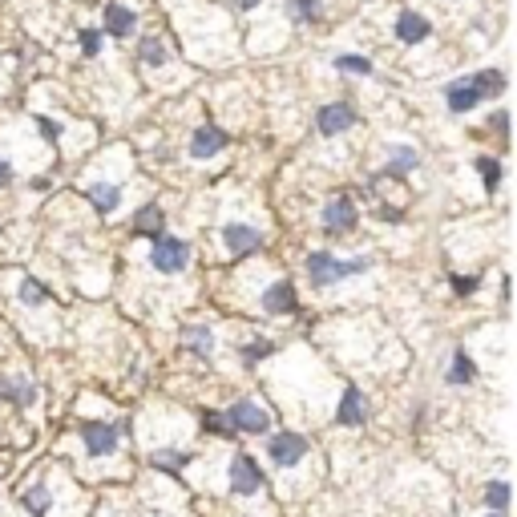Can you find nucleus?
I'll return each instance as SVG.
<instances>
[{
  "instance_id": "5",
  "label": "nucleus",
  "mask_w": 517,
  "mask_h": 517,
  "mask_svg": "<svg viewBox=\"0 0 517 517\" xmlns=\"http://www.w3.org/2000/svg\"><path fill=\"white\" fill-rule=\"evenodd\" d=\"M231 150V130L219 122H198L186 134V162L190 166H211L215 158H223Z\"/></svg>"
},
{
  "instance_id": "18",
  "label": "nucleus",
  "mask_w": 517,
  "mask_h": 517,
  "mask_svg": "<svg viewBox=\"0 0 517 517\" xmlns=\"http://www.w3.org/2000/svg\"><path fill=\"white\" fill-rule=\"evenodd\" d=\"M364 421H368V396H364V388L344 384L340 404H336V425H344V429H360Z\"/></svg>"
},
{
  "instance_id": "2",
  "label": "nucleus",
  "mask_w": 517,
  "mask_h": 517,
  "mask_svg": "<svg viewBox=\"0 0 517 517\" xmlns=\"http://www.w3.org/2000/svg\"><path fill=\"white\" fill-rule=\"evenodd\" d=\"M372 267H376V259H372V255L307 251V259H303L307 283H312L320 295H324V291H332V287H340V283H348V279H356V275H364V271H372Z\"/></svg>"
},
{
  "instance_id": "15",
  "label": "nucleus",
  "mask_w": 517,
  "mask_h": 517,
  "mask_svg": "<svg viewBox=\"0 0 517 517\" xmlns=\"http://www.w3.org/2000/svg\"><path fill=\"white\" fill-rule=\"evenodd\" d=\"M307 457H312V445H307V437L303 433H275L271 441H267V461L275 465V469H299Z\"/></svg>"
},
{
  "instance_id": "23",
  "label": "nucleus",
  "mask_w": 517,
  "mask_h": 517,
  "mask_svg": "<svg viewBox=\"0 0 517 517\" xmlns=\"http://www.w3.org/2000/svg\"><path fill=\"white\" fill-rule=\"evenodd\" d=\"M469 81H473V89L481 93V101H497V97L505 93V85H509L505 69H497V65H485V69L469 73Z\"/></svg>"
},
{
  "instance_id": "7",
  "label": "nucleus",
  "mask_w": 517,
  "mask_h": 517,
  "mask_svg": "<svg viewBox=\"0 0 517 517\" xmlns=\"http://www.w3.org/2000/svg\"><path fill=\"white\" fill-rule=\"evenodd\" d=\"M360 227V206L348 190H336L332 198H324L320 206V231L328 239H340V235H352Z\"/></svg>"
},
{
  "instance_id": "12",
  "label": "nucleus",
  "mask_w": 517,
  "mask_h": 517,
  "mask_svg": "<svg viewBox=\"0 0 517 517\" xmlns=\"http://www.w3.org/2000/svg\"><path fill=\"white\" fill-rule=\"evenodd\" d=\"M433 33H437V29H433V17L421 13V9H400V13L392 17V37H396V45H404V49L429 45Z\"/></svg>"
},
{
  "instance_id": "28",
  "label": "nucleus",
  "mask_w": 517,
  "mask_h": 517,
  "mask_svg": "<svg viewBox=\"0 0 517 517\" xmlns=\"http://www.w3.org/2000/svg\"><path fill=\"white\" fill-rule=\"evenodd\" d=\"M17 299L25 303V307H49V287L41 283V279H33V275H21L17 279Z\"/></svg>"
},
{
  "instance_id": "1",
  "label": "nucleus",
  "mask_w": 517,
  "mask_h": 517,
  "mask_svg": "<svg viewBox=\"0 0 517 517\" xmlns=\"http://www.w3.org/2000/svg\"><path fill=\"white\" fill-rule=\"evenodd\" d=\"M134 65H138V73L154 89H178V85L190 81V73L182 69V57L174 49V41L162 29H142L134 37Z\"/></svg>"
},
{
  "instance_id": "19",
  "label": "nucleus",
  "mask_w": 517,
  "mask_h": 517,
  "mask_svg": "<svg viewBox=\"0 0 517 517\" xmlns=\"http://www.w3.org/2000/svg\"><path fill=\"white\" fill-rule=\"evenodd\" d=\"M283 21L291 29H316L324 21V0H283Z\"/></svg>"
},
{
  "instance_id": "40",
  "label": "nucleus",
  "mask_w": 517,
  "mask_h": 517,
  "mask_svg": "<svg viewBox=\"0 0 517 517\" xmlns=\"http://www.w3.org/2000/svg\"><path fill=\"white\" fill-rule=\"evenodd\" d=\"M449 5H453V0H449Z\"/></svg>"
},
{
  "instance_id": "6",
  "label": "nucleus",
  "mask_w": 517,
  "mask_h": 517,
  "mask_svg": "<svg viewBox=\"0 0 517 517\" xmlns=\"http://www.w3.org/2000/svg\"><path fill=\"white\" fill-rule=\"evenodd\" d=\"M312 126H316V134H320L324 142L344 138V134H352V130L360 126V106H356L352 97H332V101H324V106L316 110Z\"/></svg>"
},
{
  "instance_id": "10",
  "label": "nucleus",
  "mask_w": 517,
  "mask_h": 517,
  "mask_svg": "<svg viewBox=\"0 0 517 517\" xmlns=\"http://www.w3.org/2000/svg\"><path fill=\"white\" fill-rule=\"evenodd\" d=\"M101 33H106V41H134L142 33V13L138 5H130V0H106L101 5Z\"/></svg>"
},
{
  "instance_id": "11",
  "label": "nucleus",
  "mask_w": 517,
  "mask_h": 517,
  "mask_svg": "<svg viewBox=\"0 0 517 517\" xmlns=\"http://www.w3.org/2000/svg\"><path fill=\"white\" fill-rule=\"evenodd\" d=\"M223 417H227V425H231L235 433H247V437H263V433H271V412H267V404H259L255 396H239V400H231Z\"/></svg>"
},
{
  "instance_id": "34",
  "label": "nucleus",
  "mask_w": 517,
  "mask_h": 517,
  "mask_svg": "<svg viewBox=\"0 0 517 517\" xmlns=\"http://www.w3.org/2000/svg\"><path fill=\"white\" fill-rule=\"evenodd\" d=\"M485 505L497 509V513H505V505H509V485H505V481H489V485H485Z\"/></svg>"
},
{
  "instance_id": "27",
  "label": "nucleus",
  "mask_w": 517,
  "mask_h": 517,
  "mask_svg": "<svg viewBox=\"0 0 517 517\" xmlns=\"http://www.w3.org/2000/svg\"><path fill=\"white\" fill-rule=\"evenodd\" d=\"M73 37H77V49H81L85 61H97L101 53H106V33H101L97 25H81Z\"/></svg>"
},
{
  "instance_id": "33",
  "label": "nucleus",
  "mask_w": 517,
  "mask_h": 517,
  "mask_svg": "<svg viewBox=\"0 0 517 517\" xmlns=\"http://www.w3.org/2000/svg\"><path fill=\"white\" fill-rule=\"evenodd\" d=\"M267 9V0H223V13L227 17H255Z\"/></svg>"
},
{
  "instance_id": "37",
  "label": "nucleus",
  "mask_w": 517,
  "mask_h": 517,
  "mask_svg": "<svg viewBox=\"0 0 517 517\" xmlns=\"http://www.w3.org/2000/svg\"><path fill=\"white\" fill-rule=\"evenodd\" d=\"M17 182V166L5 158V154H0V190H9Z\"/></svg>"
},
{
  "instance_id": "26",
  "label": "nucleus",
  "mask_w": 517,
  "mask_h": 517,
  "mask_svg": "<svg viewBox=\"0 0 517 517\" xmlns=\"http://www.w3.org/2000/svg\"><path fill=\"white\" fill-rule=\"evenodd\" d=\"M275 352H279V344H275L271 336H251V340L239 348V360H243V368H259V364H267Z\"/></svg>"
},
{
  "instance_id": "36",
  "label": "nucleus",
  "mask_w": 517,
  "mask_h": 517,
  "mask_svg": "<svg viewBox=\"0 0 517 517\" xmlns=\"http://www.w3.org/2000/svg\"><path fill=\"white\" fill-rule=\"evenodd\" d=\"M376 215H380L384 223H404V206H392V202H380V206H376Z\"/></svg>"
},
{
  "instance_id": "4",
  "label": "nucleus",
  "mask_w": 517,
  "mask_h": 517,
  "mask_svg": "<svg viewBox=\"0 0 517 517\" xmlns=\"http://www.w3.org/2000/svg\"><path fill=\"white\" fill-rule=\"evenodd\" d=\"M146 259H150V271H154V275L170 279V275L190 271L194 247H190V239H182V235H174V231H162V235L150 239V255H146Z\"/></svg>"
},
{
  "instance_id": "21",
  "label": "nucleus",
  "mask_w": 517,
  "mask_h": 517,
  "mask_svg": "<svg viewBox=\"0 0 517 517\" xmlns=\"http://www.w3.org/2000/svg\"><path fill=\"white\" fill-rule=\"evenodd\" d=\"M332 69L340 77H356V81H372L376 77V61L368 53H336L332 57Z\"/></svg>"
},
{
  "instance_id": "13",
  "label": "nucleus",
  "mask_w": 517,
  "mask_h": 517,
  "mask_svg": "<svg viewBox=\"0 0 517 517\" xmlns=\"http://www.w3.org/2000/svg\"><path fill=\"white\" fill-rule=\"evenodd\" d=\"M227 485L235 497H259L267 489V473L259 469V461L251 453H235L227 465Z\"/></svg>"
},
{
  "instance_id": "20",
  "label": "nucleus",
  "mask_w": 517,
  "mask_h": 517,
  "mask_svg": "<svg viewBox=\"0 0 517 517\" xmlns=\"http://www.w3.org/2000/svg\"><path fill=\"white\" fill-rule=\"evenodd\" d=\"M130 227L138 231V235H146V239H154V235H162L166 231V206L158 202V198H150V202H142L138 211L130 215Z\"/></svg>"
},
{
  "instance_id": "14",
  "label": "nucleus",
  "mask_w": 517,
  "mask_h": 517,
  "mask_svg": "<svg viewBox=\"0 0 517 517\" xmlns=\"http://www.w3.org/2000/svg\"><path fill=\"white\" fill-rule=\"evenodd\" d=\"M425 166V154L412 146V142H388L384 146V166L376 178H388V182H404L408 174H417Z\"/></svg>"
},
{
  "instance_id": "32",
  "label": "nucleus",
  "mask_w": 517,
  "mask_h": 517,
  "mask_svg": "<svg viewBox=\"0 0 517 517\" xmlns=\"http://www.w3.org/2000/svg\"><path fill=\"white\" fill-rule=\"evenodd\" d=\"M449 291L457 295V299H473L477 291H481V275H449Z\"/></svg>"
},
{
  "instance_id": "39",
  "label": "nucleus",
  "mask_w": 517,
  "mask_h": 517,
  "mask_svg": "<svg viewBox=\"0 0 517 517\" xmlns=\"http://www.w3.org/2000/svg\"><path fill=\"white\" fill-rule=\"evenodd\" d=\"M493 517H501V513H493Z\"/></svg>"
},
{
  "instance_id": "9",
  "label": "nucleus",
  "mask_w": 517,
  "mask_h": 517,
  "mask_svg": "<svg viewBox=\"0 0 517 517\" xmlns=\"http://www.w3.org/2000/svg\"><path fill=\"white\" fill-rule=\"evenodd\" d=\"M81 194L85 202L93 206V215L97 219H110L122 211V202H126V182L122 178H101V174H89L81 182Z\"/></svg>"
},
{
  "instance_id": "22",
  "label": "nucleus",
  "mask_w": 517,
  "mask_h": 517,
  "mask_svg": "<svg viewBox=\"0 0 517 517\" xmlns=\"http://www.w3.org/2000/svg\"><path fill=\"white\" fill-rule=\"evenodd\" d=\"M182 348L194 352L198 360H206V356L215 352V328L202 324V320H198V324H186V328H182Z\"/></svg>"
},
{
  "instance_id": "3",
  "label": "nucleus",
  "mask_w": 517,
  "mask_h": 517,
  "mask_svg": "<svg viewBox=\"0 0 517 517\" xmlns=\"http://www.w3.org/2000/svg\"><path fill=\"white\" fill-rule=\"evenodd\" d=\"M215 235H219V247L227 259H251L267 247V227H259L255 219H243V215H227L215 227Z\"/></svg>"
},
{
  "instance_id": "16",
  "label": "nucleus",
  "mask_w": 517,
  "mask_h": 517,
  "mask_svg": "<svg viewBox=\"0 0 517 517\" xmlns=\"http://www.w3.org/2000/svg\"><path fill=\"white\" fill-rule=\"evenodd\" d=\"M81 441L89 457H114L122 449V425L110 421H81Z\"/></svg>"
},
{
  "instance_id": "35",
  "label": "nucleus",
  "mask_w": 517,
  "mask_h": 517,
  "mask_svg": "<svg viewBox=\"0 0 517 517\" xmlns=\"http://www.w3.org/2000/svg\"><path fill=\"white\" fill-rule=\"evenodd\" d=\"M489 134H497L501 142L509 138V114H505V106H497V110L489 114Z\"/></svg>"
},
{
  "instance_id": "29",
  "label": "nucleus",
  "mask_w": 517,
  "mask_h": 517,
  "mask_svg": "<svg viewBox=\"0 0 517 517\" xmlns=\"http://www.w3.org/2000/svg\"><path fill=\"white\" fill-rule=\"evenodd\" d=\"M21 505H25V509L33 513V517H45V513L53 509V489H49L45 481H37V485H29V489H25Z\"/></svg>"
},
{
  "instance_id": "30",
  "label": "nucleus",
  "mask_w": 517,
  "mask_h": 517,
  "mask_svg": "<svg viewBox=\"0 0 517 517\" xmlns=\"http://www.w3.org/2000/svg\"><path fill=\"white\" fill-rule=\"evenodd\" d=\"M190 449H182V445H162V449H154L150 453V461H154V469H182V465H190Z\"/></svg>"
},
{
  "instance_id": "25",
  "label": "nucleus",
  "mask_w": 517,
  "mask_h": 517,
  "mask_svg": "<svg viewBox=\"0 0 517 517\" xmlns=\"http://www.w3.org/2000/svg\"><path fill=\"white\" fill-rule=\"evenodd\" d=\"M473 380H477V364H473V356L465 348H457L453 360H449V368H445V384L449 388H469Z\"/></svg>"
},
{
  "instance_id": "38",
  "label": "nucleus",
  "mask_w": 517,
  "mask_h": 517,
  "mask_svg": "<svg viewBox=\"0 0 517 517\" xmlns=\"http://www.w3.org/2000/svg\"><path fill=\"white\" fill-rule=\"evenodd\" d=\"M29 190H37V194L53 190V174H29Z\"/></svg>"
},
{
  "instance_id": "31",
  "label": "nucleus",
  "mask_w": 517,
  "mask_h": 517,
  "mask_svg": "<svg viewBox=\"0 0 517 517\" xmlns=\"http://www.w3.org/2000/svg\"><path fill=\"white\" fill-rule=\"evenodd\" d=\"M198 425H202L206 433H215V437H227V441L235 437V429L227 425L223 412H211V408H202V412H198Z\"/></svg>"
},
{
  "instance_id": "24",
  "label": "nucleus",
  "mask_w": 517,
  "mask_h": 517,
  "mask_svg": "<svg viewBox=\"0 0 517 517\" xmlns=\"http://www.w3.org/2000/svg\"><path fill=\"white\" fill-rule=\"evenodd\" d=\"M473 170H477V182H481V190H485V194H497V190H501L505 166H501V158H497V154H477V158H473Z\"/></svg>"
},
{
  "instance_id": "8",
  "label": "nucleus",
  "mask_w": 517,
  "mask_h": 517,
  "mask_svg": "<svg viewBox=\"0 0 517 517\" xmlns=\"http://www.w3.org/2000/svg\"><path fill=\"white\" fill-rule=\"evenodd\" d=\"M255 307L263 316H295L299 312V291H295V279L287 275H271L259 283V295H255Z\"/></svg>"
},
{
  "instance_id": "17",
  "label": "nucleus",
  "mask_w": 517,
  "mask_h": 517,
  "mask_svg": "<svg viewBox=\"0 0 517 517\" xmlns=\"http://www.w3.org/2000/svg\"><path fill=\"white\" fill-rule=\"evenodd\" d=\"M441 97H445V110H449L453 118H465V114H473L477 106H485L481 93H477L473 81H469V73H465V77H453V81L441 89Z\"/></svg>"
}]
</instances>
